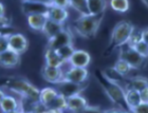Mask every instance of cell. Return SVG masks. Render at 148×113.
Here are the masks:
<instances>
[{"label":"cell","instance_id":"cell-1","mask_svg":"<svg viewBox=\"0 0 148 113\" xmlns=\"http://www.w3.org/2000/svg\"><path fill=\"white\" fill-rule=\"evenodd\" d=\"M102 20L103 15L79 16L78 18L74 20V30L80 36L91 39L96 36L99 27H101V23H102Z\"/></svg>","mask_w":148,"mask_h":113},{"label":"cell","instance_id":"cell-2","mask_svg":"<svg viewBox=\"0 0 148 113\" xmlns=\"http://www.w3.org/2000/svg\"><path fill=\"white\" fill-rule=\"evenodd\" d=\"M134 32L136 28L130 21L122 20L117 22L111 33L110 49L113 50L115 48H121L125 45H128Z\"/></svg>","mask_w":148,"mask_h":113},{"label":"cell","instance_id":"cell-3","mask_svg":"<svg viewBox=\"0 0 148 113\" xmlns=\"http://www.w3.org/2000/svg\"><path fill=\"white\" fill-rule=\"evenodd\" d=\"M8 88L15 93H18L21 98H28L33 101H39L40 90L23 78H10L8 79Z\"/></svg>","mask_w":148,"mask_h":113},{"label":"cell","instance_id":"cell-4","mask_svg":"<svg viewBox=\"0 0 148 113\" xmlns=\"http://www.w3.org/2000/svg\"><path fill=\"white\" fill-rule=\"evenodd\" d=\"M119 58L125 60L134 70L141 69L143 67V64H145L146 60V58H144L142 55H140L136 51H134L132 48H130L128 46H127L126 49L120 50Z\"/></svg>","mask_w":148,"mask_h":113},{"label":"cell","instance_id":"cell-5","mask_svg":"<svg viewBox=\"0 0 148 113\" xmlns=\"http://www.w3.org/2000/svg\"><path fill=\"white\" fill-rule=\"evenodd\" d=\"M22 12L27 16L30 15H48V12L50 10V3L41 2V1H22Z\"/></svg>","mask_w":148,"mask_h":113},{"label":"cell","instance_id":"cell-6","mask_svg":"<svg viewBox=\"0 0 148 113\" xmlns=\"http://www.w3.org/2000/svg\"><path fill=\"white\" fill-rule=\"evenodd\" d=\"M86 89V85H78V84H74L67 81V80H62L59 84L56 85V90L58 93L66 98H70L75 95H79L82 92Z\"/></svg>","mask_w":148,"mask_h":113},{"label":"cell","instance_id":"cell-7","mask_svg":"<svg viewBox=\"0 0 148 113\" xmlns=\"http://www.w3.org/2000/svg\"><path fill=\"white\" fill-rule=\"evenodd\" d=\"M70 45H73V36H72L70 31L65 29L62 32L57 34L55 37H53V38L48 40L47 48L57 51V50H59L62 47L70 46Z\"/></svg>","mask_w":148,"mask_h":113},{"label":"cell","instance_id":"cell-8","mask_svg":"<svg viewBox=\"0 0 148 113\" xmlns=\"http://www.w3.org/2000/svg\"><path fill=\"white\" fill-rule=\"evenodd\" d=\"M88 77H89V72L87 69H83V68L70 67L64 73V80L78 84V85H83L86 83Z\"/></svg>","mask_w":148,"mask_h":113},{"label":"cell","instance_id":"cell-9","mask_svg":"<svg viewBox=\"0 0 148 113\" xmlns=\"http://www.w3.org/2000/svg\"><path fill=\"white\" fill-rule=\"evenodd\" d=\"M28 39L20 33H13L9 37V50L21 55L28 50Z\"/></svg>","mask_w":148,"mask_h":113},{"label":"cell","instance_id":"cell-10","mask_svg":"<svg viewBox=\"0 0 148 113\" xmlns=\"http://www.w3.org/2000/svg\"><path fill=\"white\" fill-rule=\"evenodd\" d=\"M64 71L62 70V68H54V67H49L45 64L41 70V75L45 80H47L48 83L51 84H59L60 81L64 80Z\"/></svg>","mask_w":148,"mask_h":113},{"label":"cell","instance_id":"cell-11","mask_svg":"<svg viewBox=\"0 0 148 113\" xmlns=\"http://www.w3.org/2000/svg\"><path fill=\"white\" fill-rule=\"evenodd\" d=\"M90 62H91V56L87 51H85V50H75V52L72 55V57L70 58L68 64H70V67L87 69Z\"/></svg>","mask_w":148,"mask_h":113},{"label":"cell","instance_id":"cell-12","mask_svg":"<svg viewBox=\"0 0 148 113\" xmlns=\"http://www.w3.org/2000/svg\"><path fill=\"white\" fill-rule=\"evenodd\" d=\"M105 90L107 92L108 96L114 103H119V104L120 103H125L126 104V99H125L126 91L120 85L114 84L112 81H109L107 79V86L105 87Z\"/></svg>","mask_w":148,"mask_h":113},{"label":"cell","instance_id":"cell-13","mask_svg":"<svg viewBox=\"0 0 148 113\" xmlns=\"http://www.w3.org/2000/svg\"><path fill=\"white\" fill-rule=\"evenodd\" d=\"M0 64L5 69H13L20 64V55L13 52L11 50H6L0 53Z\"/></svg>","mask_w":148,"mask_h":113},{"label":"cell","instance_id":"cell-14","mask_svg":"<svg viewBox=\"0 0 148 113\" xmlns=\"http://www.w3.org/2000/svg\"><path fill=\"white\" fill-rule=\"evenodd\" d=\"M0 105H1V110L2 113L6 112H12V111L16 110H21L20 109V101H18L17 98L10 94H5L4 92H1V101H0Z\"/></svg>","mask_w":148,"mask_h":113},{"label":"cell","instance_id":"cell-15","mask_svg":"<svg viewBox=\"0 0 148 113\" xmlns=\"http://www.w3.org/2000/svg\"><path fill=\"white\" fill-rule=\"evenodd\" d=\"M89 106L88 101L82 95H75L70 98H67V110L71 113H78Z\"/></svg>","mask_w":148,"mask_h":113},{"label":"cell","instance_id":"cell-16","mask_svg":"<svg viewBox=\"0 0 148 113\" xmlns=\"http://www.w3.org/2000/svg\"><path fill=\"white\" fill-rule=\"evenodd\" d=\"M68 17H69V12L67 9L50 5V10L49 12H48V18H49V20H52L54 22L64 25L67 21Z\"/></svg>","mask_w":148,"mask_h":113},{"label":"cell","instance_id":"cell-17","mask_svg":"<svg viewBox=\"0 0 148 113\" xmlns=\"http://www.w3.org/2000/svg\"><path fill=\"white\" fill-rule=\"evenodd\" d=\"M48 20H49L48 15H43V14L27 16V21L30 28L36 32H41V33L43 32V29L46 27Z\"/></svg>","mask_w":148,"mask_h":113},{"label":"cell","instance_id":"cell-18","mask_svg":"<svg viewBox=\"0 0 148 113\" xmlns=\"http://www.w3.org/2000/svg\"><path fill=\"white\" fill-rule=\"evenodd\" d=\"M109 2L105 0H88V8H89L90 15L102 16L106 11Z\"/></svg>","mask_w":148,"mask_h":113},{"label":"cell","instance_id":"cell-19","mask_svg":"<svg viewBox=\"0 0 148 113\" xmlns=\"http://www.w3.org/2000/svg\"><path fill=\"white\" fill-rule=\"evenodd\" d=\"M45 59H46V64L49 67L54 68H62V66L65 64L60 56L58 55L57 51L47 48L46 53H45Z\"/></svg>","mask_w":148,"mask_h":113},{"label":"cell","instance_id":"cell-20","mask_svg":"<svg viewBox=\"0 0 148 113\" xmlns=\"http://www.w3.org/2000/svg\"><path fill=\"white\" fill-rule=\"evenodd\" d=\"M125 99H126L127 108L130 110H133L136 107H138L142 103V98L139 91L134 89H127L126 94H125Z\"/></svg>","mask_w":148,"mask_h":113},{"label":"cell","instance_id":"cell-21","mask_svg":"<svg viewBox=\"0 0 148 113\" xmlns=\"http://www.w3.org/2000/svg\"><path fill=\"white\" fill-rule=\"evenodd\" d=\"M58 95H59L58 91H57L55 88L47 87V88H43L42 90H40L39 101L41 104H43L45 106L48 107Z\"/></svg>","mask_w":148,"mask_h":113},{"label":"cell","instance_id":"cell-22","mask_svg":"<svg viewBox=\"0 0 148 113\" xmlns=\"http://www.w3.org/2000/svg\"><path fill=\"white\" fill-rule=\"evenodd\" d=\"M65 30V27L64 25H60V23H57V22H54L52 20H48L46 27L43 29L42 33L45 34L48 38V40L55 37L57 34H59L60 32Z\"/></svg>","mask_w":148,"mask_h":113},{"label":"cell","instance_id":"cell-23","mask_svg":"<svg viewBox=\"0 0 148 113\" xmlns=\"http://www.w3.org/2000/svg\"><path fill=\"white\" fill-rule=\"evenodd\" d=\"M134 89L136 91H143L144 89L148 88V78L144 76H134L129 79V85L127 86V89ZM126 89V90H127Z\"/></svg>","mask_w":148,"mask_h":113},{"label":"cell","instance_id":"cell-24","mask_svg":"<svg viewBox=\"0 0 148 113\" xmlns=\"http://www.w3.org/2000/svg\"><path fill=\"white\" fill-rule=\"evenodd\" d=\"M70 8L75 10L80 14V16L90 15L89 8H88V0H80V1H70Z\"/></svg>","mask_w":148,"mask_h":113},{"label":"cell","instance_id":"cell-25","mask_svg":"<svg viewBox=\"0 0 148 113\" xmlns=\"http://www.w3.org/2000/svg\"><path fill=\"white\" fill-rule=\"evenodd\" d=\"M112 68H113L114 71H115L117 74H120L121 76H123V77L126 76L127 74H129L130 71L132 70V68L130 67L126 61L123 60V59H120V58L115 61V64H114V66Z\"/></svg>","mask_w":148,"mask_h":113},{"label":"cell","instance_id":"cell-26","mask_svg":"<svg viewBox=\"0 0 148 113\" xmlns=\"http://www.w3.org/2000/svg\"><path fill=\"white\" fill-rule=\"evenodd\" d=\"M109 5L113 11L119 13H125L129 10V1L127 0H111Z\"/></svg>","mask_w":148,"mask_h":113},{"label":"cell","instance_id":"cell-27","mask_svg":"<svg viewBox=\"0 0 148 113\" xmlns=\"http://www.w3.org/2000/svg\"><path fill=\"white\" fill-rule=\"evenodd\" d=\"M49 109H57V110H67V98L59 94L51 104L48 106Z\"/></svg>","mask_w":148,"mask_h":113},{"label":"cell","instance_id":"cell-28","mask_svg":"<svg viewBox=\"0 0 148 113\" xmlns=\"http://www.w3.org/2000/svg\"><path fill=\"white\" fill-rule=\"evenodd\" d=\"M75 52V49H74L73 45H70V46H66V47H62L60 48L59 50H57V53H58V55L60 56L62 60L66 62H69L70 60V58L72 57V55L74 54Z\"/></svg>","mask_w":148,"mask_h":113},{"label":"cell","instance_id":"cell-29","mask_svg":"<svg viewBox=\"0 0 148 113\" xmlns=\"http://www.w3.org/2000/svg\"><path fill=\"white\" fill-rule=\"evenodd\" d=\"M130 48H132L134 51L139 53L140 55H142L144 58H148V43L144 42L143 40H139L138 42H136L132 46H128Z\"/></svg>","mask_w":148,"mask_h":113},{"label":"cell","instance_id":"cell-30","mask_svg":"<svg viewBox=\"0 0 148 113\" xmlns=\"http://www.w3.org/2000/svg\"><path fill=\"white\" fill-rule=\"evenodd\" d=\"M11 34H1L0 36V53L9 50V37Z\"/></svg>","mask_w":148,"mask_h":113},{"label":"cell","instance_id":"cell-31","mask_svg":"<svg viewBox=\"0 0 148 113\" xmlns=\"http://www.w3.org/2000/svg\"><path fill=\"white\" fill-rule=\"evenodd\" d=\"M78 113H105V111L102 110L97 106H88L87 108H85L83 111H80Z\"/></svg>","mask_w":148,"mask_h":113},{"label":"cell","instance_id":"cell-32","mask_svg":"<svg viewBox=\"0 0 148 113\" xmlns=\"http://www.w3.org/2000/svg\"><path fill=\"white\" fill-rule=\"evenodd\" d=\"M50 2V5L52 6H57V8H62V9H68L70 8V1H58V0H56V1H49Z\"/></svg>","mask_w":148,"mask_h":113},{"label":"cell","instance_id":"cell-33","mask_svg":"<svg viewBox=\"0 0 148 113\" xmlns=\"http://www.w3.org/2000/svg\"><path fill=\"white\" fill-rule=\"evenodd\" d=\"M136 113H148V103H141V104L133 109Z\"/></svg>","mask_w":148,"mask_h":113},{"label":"cell","instance_id":"cell-34","mask_svg":"<svg viewBox=\"0 0 148 113\" xmlns=\"http://www.w3.org/2000/svg\"><path fill=\"white\" fill-rule=\"evenodd\" d=\"M141 40H143L144 42L148 43V28L141 31Z\"/></svg>","mask_w":148,"mask_h":113},{"label":"cell","instance_id":"cell-35","mask_svg":"<svg viewBox=\"0 0 148 113\" xmlns=\"http://www.w3.org/2000/svg\"><path fill=\"white\" fill-rule=\"evenodd\" d=\"M141 94V98H142L143 103H148V88L144 89L143 91L140 92Z\"/></svg>","mask_w":148,"mask_h":113},{"label":"cell","instance_id":"cell-36","mask_svg":"<svg viewBox=\"0 0 148 113\" xmlns=\"http://www.w3.org/2000/svg\"><path fill=\"white\" fill-rule=\"evenodd\" d=\"M105 113H125V110H123V109H117V108H112V109L105 110Z\"/></svg>","mask_w":148,"mask_h":113},{"label":"cell","instance_id":"cell-37","mask_svg":"<svg viewBox=\"0 0 148 113\" xmlns=\"http://www.w3.org/2000/svg\"><path fill=\"white\" fill-rule=\"evenodd\" d=\"M45 113H64V111L62 110H57V109H47Z\"/></svg>","mask_w":148,"mask_h":113},{"label":"cell","instance_id":"cell-38","mask_svg":"<svg viewBox=\"0 0 148 113\" xmlns=\"http://www.w3.org/2000/svg\"><path fill=\"white\" fill-rule=\"evenodd\" d=\"M6 113H23L21 110H16V111H12V112H6Z\"/></svg>","mask_w":148,"mask_h":113},{"label":"cell","instance_id":"cell-39","mask_svg":"<svg viewBox=\"0 0 148 113\" xmlns=\"http://www.w3.org/2000/svg\"><path fill=\"white\" fill-rule=\"evenodd\" d=\"M125 113H136L133 110H130V109H128V110H125Z\"/></svg>","mask_w":148,"mask_h":113},{"label":"cell","instance_id":"cell-40","mask_svg":"<svg viewBox=\"0 0 148 113\" xmlns=\"http://www.w3.org/2000/svg\"><path fill=\"white\" fill-rule=\"evenodd\" d=\"M143 4H144V5H146L148 8V0H144V1H143Z\"/></svg>","mask_w":148,"mask_h":113}]
</instances>
